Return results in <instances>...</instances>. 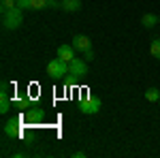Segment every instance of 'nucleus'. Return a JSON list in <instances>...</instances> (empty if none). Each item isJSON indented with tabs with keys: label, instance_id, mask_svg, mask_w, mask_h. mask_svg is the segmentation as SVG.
Here are the masks:
<instances>
[{
	"label": "nucleus",
	"instance_id": "nucleus-1",
	"mask_svg": "<svg viewBox=\"0 0 160 158\" xmlns=\"http://www.w3.org/2000/svg\"><path fill=\"white\" fill-rule=\"evenodd\" d=\"M22 24H24V9L15 7L11 11L2 13V26H4V30H17Z\"/></svg>",
	"mask_w": 160,
	"mask_h": 158
},
{
	"label": "nucleus",
	"instance_id": "nucleus-2",
	"mask_svg": "<svg viewBox=\"0 0 160 158\" xmlns=\"http://www.w3.org/2000/svg\"><path fill=\"white\" fill-rule=\"evenodd\" d=\"M47 75L53 79H62L64 75H68V62L62 58H53L47 62Z\"/></svg>",
	"mask_w": 160,
	"mask_h": 158
},
{
	"label": "nucleus",
	"instance_id": "nucleus-3",
	"mask_svg": "<svg viewBox=\"0 0 160 158\" xmlns=\"http://www.w3.org/2000/svg\"><path fill=\"white\" fill-rule=\"evenodd\" d=\"M100 107H102V103H100V98H94V96H88L83 98L81 103H79V109L83 115H94V113H98Z\"/></svg>",
	"mask_w": 160,
	"mask_h": 158
},
{
	"label": "nucleus",
	"instance_id": "nucleus-4",
	"mask_svg": "<svg viewBox=\"0 0 160 158\" xmlns=\"http://www.w3.org/2000/svg\"><path fill=\"white\" fill-rule=\"evenodd\" d=\"M68 75H73V77H83V75H88V60L83 58H77L75 56L73 60L68 62Z\"/></svg>",
	"mask_w": 160,
	"mask_h": 158
},
{
	"label": "nucleus",
	"instance_id": "nucleus-5",
	"mask_svg": "<svg viewBox=\"0 0 160 158\" xmlns=\"http://www.w3.org/2000/svg\"><path fill=\"white\" fill-rule=\"evenodd\" d=\"M4 135L7 137H11V139H17V137H22V126H19V118H11V120L4 122Z\"/></svg>",
	"mask_w": 160,
	"mask_h": 158
},
{
	"label": "nucleus",
	"instance_id": "nucleus-6",
	"mask_svg": "<svg viewBox=\"0 0 160 158\" xmlns=\"http://www.w3.org/2000/svg\"><path fill=\"white\" fill-rule=\"evenodd\" d=\"M11 111V98H9V84H2L0 88V113Z\"/></svg>",
	"mask_w": 160,
	"mask_h": 158
},
{
	"label": "nucleus",
	"instance_id": "nucleus-7",
	"mask_svg": "<svg viewBox=\"0 0 160 158\" xmlns=\"http://www.w3.org/2000/svg\"><path fill=\"white\" fill-rule=\"evenodd\" d=\"M73 47L77 51H81V54H86L88 49H92V41L86 34H77V37H73Z\"/></svg>",
	"mask_w": 160,
	"mask_h": 158
},
{
	"label": "nucleus",
	"instance_id": "nucleus-8",
	"mask_svg": "<svg viewBox=\"0 0 160 158\" xmlns=\"http://www.w3.org/2000/svg\"><path fill=\"white\" fill-rule=\"evenodd\" d=\"M75 51H77V49L73 47V43H71V45H60V47H58V58L71 62L75 58Z\"/></svg>",
	"mask_w": 160,
	"mask_h": 158
},
{
	"label": "nucleus",
	"instance_id": "nucleus-9",
	"mask_svg": "<svg viewBox=\"0 0 160 158\" xmlns=\"http://www.w3.org/2000/svg\"><path fill=\"white\" fill-rule=\"evenodd\" d=\"M60 9L64 13H77L81 9V0H60Z\"/></svg>",
	"mask_w": 160,
	"mask_h": 158
},
{
	"label": "nucleus",
	"instance_id": "nucleus-10",
	"mask_svg": "<svg viewBox=\"0 0 160 158\" xmlns=\"http://www.w3.org/2000/svg\"><path fill=\"white\" fill-rule=\"evenodd\" d=\"M141 24H143V28H154L156 24H160V19L156 15H152V13H145V15L141 17Z\"/></svg>",
	"mask_w": 160,
	"mask_h": 158
},
{
	"label": "nucleus",
	"instance_id": "nucleus-11",
	"mask_svg": "<svg viewBox=\"0 0 160 158\" xmlns=\"http://www.w3.org/2000/svg\"><path fill=\"white\" fill-rule=\"evenodd\" d=\"M145 100H149V103L160 100V90H156V88H148V92H145Z\"/></svg>",
	"mask_w": 160,
	"mask_h": 158
},
{
	"label": "nucleus",
	"instance_id": "nucleus-12",
	"mask_svg": "<svg viewBox=\"0 0 160 158\" xmlns=\"http://www.w3.org/2000/svg\"><path fill=\"white\" fill-rule=\"evenodd\" d=\"M149 54L160 60V38H154V41L149 43Z\"/></svg>",
	"mask_w": 160,
	"mask_h": 158
},
{
	"label": "nucleus",
	"instance_id": "nucleus-13",
	"mask_svg": "<svg viewBox=\"0 0 160 158\" xmlns=\"http://www.w3.org/2000/svg\"><path fill=\"white\" fill-rule=\"evenodd\" d=\"M17 7V0H0V11H11V9H15Z\"/></svg>",
	"mask_w": 160,
	"mask_h": 158
},
{
	"label": "nucleus",
	"instance_id": "nucleus-14",
	"mask_svg": "<svg viewBox=\"0 0 160 158\" xmlns=\"http://www.w3.org/2000/svg\"><path fill=\"white\" fill-rule=\"evenodd\" d=\"M41 9H49V0H32V11H41Z\"/></svg>",
	"mask_w": 160,
	"mask_h": 158
},
{
	"label": "nucleus",
	"instance_id": "nucleus-15",
	"mask_svg": "<svg viewBox=\"0 0 160 158\" xmlns=\"http://www.w3.org/2000/svg\"><path fill=\"white\" fill-rule=\"evenodd\" d=\"M17 7L24 9V11H30L32 9V0H17Z\"/></svg>",
	"mask_w": 160,
	"mask_h": 158
},
{
	"label": "nucleus",
	"instance_id": "nucleus-16",
	"mask_svg": "<svg viewBox=\"0 0 160 158\" xmlns=\"http://www.w3.org/2000/svg\"><path fill=\"white\" fill-rule=\"evenodd\" d=\"M83 56H86V60H88V62H92V60H94V51H92V49H88Z\"/></svg>",
	"mask_w": 160,
	"mask_h": 158
},
{
	"label": "nucleus",
	"instance_id": "nucleus-17",
	"mask_svg": "<svg viewBox=\"0 0 160 158\" xmlns=\"http://www.w3.org/2000/svg\"><path fill=\"white\" fill-rule=\"evenodd\" d=\"M158 19H160V15H158Z\"/></svg>",
	"mask_w": 160,
	"mask_h": 158
},
{
	"label": "nucleus",
	"instance_id": "nucleus-18",
	"mask_svg": "<svg viewBox=\"0 0 160 158\" xmlns=\"http://www.w3.org/2000/svg\"><path fill=\"white\" fill-rule=\"evenodd\" d=\"M158 103H160V100H158Z\"/></svg>",
	"mask_w": 160,
	"mask_h": 158
}]
</instances>
